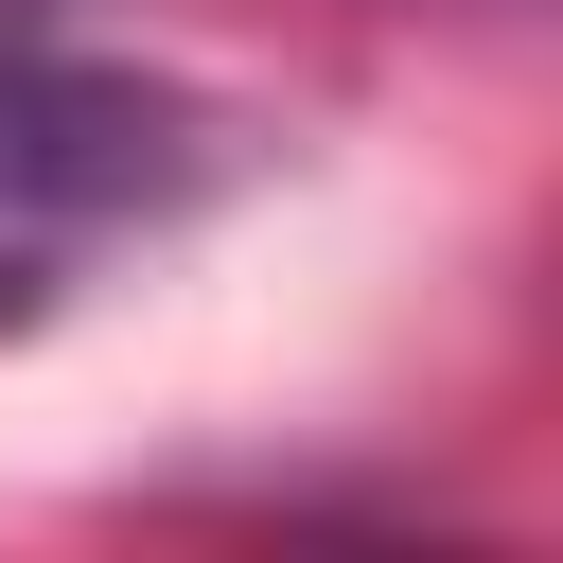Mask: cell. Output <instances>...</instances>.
<instances>
[{"instance_id": "2", "label": "cell", "mask_w": 563, "mask_h": 563, "mask_svg": "<svg viewBox=\"0 0 563 563\" xmlns=\"http://www.w3.org/2000/svg\"><path fill=\"white\" fill-rule=\"evenodd\" d=\"M0 35H53V0H0Z\"/></svg>"}, {"instance_id": "1", "label": "cell", "mask_w": 563, "mask_h": 563, "mask_svg": "<svg viewBox=\"0 0 563 563\" xmlns=\"http://www.w3.org/2000/svg\"><path fill=\"white\" fill-rule=\"evenodd\" d=\"M211 176H229L211 106H176L141 70H88L53 35H0V317L70 299L106 246L176 229Z\"/></svg>"}]
</instances>
